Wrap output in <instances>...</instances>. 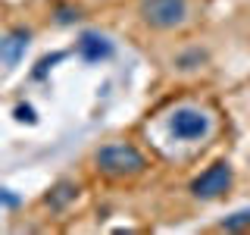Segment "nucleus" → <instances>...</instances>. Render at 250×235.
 I'll list each match as a JSON object with an SVG mask.
<instances>
[{
  "instance_id": "nucleus-1",
  "label": "nucleus",
  "mask_w": 250,
  "mask_h": 235,
  "mask_svg": "<svg viewBox=\"0 0 250 235\" xmlns=\"http://www.w3.org/2000/svg\"><path fill=\"white\" fill-rule=\"evenodd\" d=\"M94 163H97V172L106 179H135L147 169V157L128 141H113V144L97 147Z\"/></svg>"
},
{
  "instance_id": "nucleus-2",
  "label": "nucleus",
  "mask_w": 250,
  "mask_h": 235,
  "mask_svg": "<svg viewBox=\"0 0 250 235\" xmlns=\"http://www.w3.org/2000/svg\"><path fill=\"white\" fill-rule=\"evenodd\" d=\"M138 16L153 31H175L191 19V0H138Z\"/></svg>"
},
{
  "instance_id": "nucleus-3",
  "label": "nucleus",
  "mask_w": 250,
  "mask_h": 235,
  "mask_svg": "<svg viewBox=\"0 0 250 235\" xmlns=\"http://www.w3.org/2000/svg\"><path fill=\"white\" fill-rule=\"evenodd\" d=\"M169 135L175 138V141H200V138H207L209 135V116H207V110H200V107H191V104H185V107H175L169 113Z\"/></svg>"
},
{
  "instance_id": "nucleus-4",
  "label": "nucleus",
  "mask_w": 250,
  "mask_h": 235,
  "mask_svg": "<svg viewBox=\"0 0 250 235\" xmlns=\"http://www.w3.org/2000/svg\"><path fill=\"white\" fill-rule=\"evenodd\" d=\"M231 182H234L231 163H229V160H216L213 166H207V169H203L200 176L191 182V194H194L197 201H216V198H222V194L231 188Z\"/></svg>"
},
{
  "instance_id": "nucleus-5",
  "label": "nucleus",
  "mask_w": 250,
  "mask_h": 235,
  "mask_svg": "<svg viewBox=\"0 0 250 235\" xmlns=\"http://www.w3.org/2000/svg\"><path fill=\"white\" fill-rule=\"evenodd\" d=\"M75 50L84 63H100L106 57H113V41L100 31H82L75 41Z\"/></svg>"
},
{
  "instance_id": "nucleus-6",
  "label": "nucleus",
  "mask_w": 250,
  "mask_h": 235,
  "mask_svg": "<svg viewBox=\"0 0 250 235\" xmlns=\"http://www.w3.org/2000/svg\"><path fill=\"white\" fill-rule=\"evenodd\" d=\"M28 41H31V31L28 28H13L10 35L0 38V63L3 66H19V60L25 57L28 50Z\"/></svg>"
},
{
  "instance_id": "nucleus-7",
  "label": "nucleus",
  "mask_w": 250,
  "mask_h": 235,
  "mask_svg": "<svg viewBox=\"0 0 250 235\" xmlns=\"http://www.w3.org/2000/svg\"><path fill=\"white\" fill-rule=\"evenodd\" d=\"M75 198H78V185L75 182H57V185L50 188V194L44 198V204L50 210H62L66 204H72Z\"/></svg>"
},
{
  "instance_id": "nucleus-8",
  "label": "nucleus",
  "mask_w": 250,
  "mask_h": 235,
  "mask_svg": "<svg viewBox=\"0 0 250 235\" xmlns=\"http://www.w3.org/2000/svg\"><path fill=\"white\" fill-rule=\"evenodd\" d=\"M244 226H250V210H241V213H234L231 219H225L219 229H244Z\"/></svg>"
},
{
  "instance_id": "nucleus-9",
  "label": "nucleus",
  "mask_w": 250,
  "mask_h": 235,
  "mask_svg": "<svg viewBox=\"0 0 250 235\" xmlns=\"http://www.w3.org/2000/svg\"><path fill=\"white\" fill-rule=\"evenodd\" d=\"M60 60H62V53H50V57H44L41 63H38V69H35V78H44L47 69H50L53 63H60Z\"/></svg>"
},
{
  "instance_id": "nucleus-10",
  "label": "nucleus",
  "mask_w": 250,
  "mask_h": 235,
  "mask_svg": "<svg viewBox=\"0 0 250 235\" xmlns=\"http://www.w3.org/2000/svg\"><path fill=\"white\" fill-rule=\"evenodd\" d=\"M78 19V10H72V6H57V22L60 25H69V22Z\"/></svg>"
},
{
  "instance_id": "nucleus-11",
  "label": "nucleus",
  "mask_w": 250,
  "mask_h": 235,
  "mask_svg": "<svg viewBox=\"0 0 250 235\" xmlns=\"http://www.w3.org/2000/svg\"><path fill=\"white\" fill-rule=\"evenodd\" d=\"M13 113H16V119H19V122H35V119H38V116H35V110H31L28 104H19V107L13 110Z\"/></svg>"
},
{
  "instance_id": "nucleus-12",
  "label": "nucleus",
  "mask_w": 250,
  "mask_h": 235,
  "mask_svg": "<svg viewBox=\"0 0 250 235\" xmlns=\"http://www.w3.org/2000/svg\"><path fill=\"white\" fill-rule=\"evenodd\" d=\"M0 207H19V194L6 191V188H0Z\"/></svg>"
},
{
  "instance_id": "nucleus-13",
  "label": "nucleus",
  "mask_w": 250,
  "mask_h": 235,
  "mask_svg": "<svg viewBox=\"0 0 250 235\" xmlns=\"http://www.w3.org/2000/svg\"><path fill=\"white\" fill-rule=\"evenodd\" d=\"M247 163H250V157H247Z\"/></svg>"
}]
</instances>
